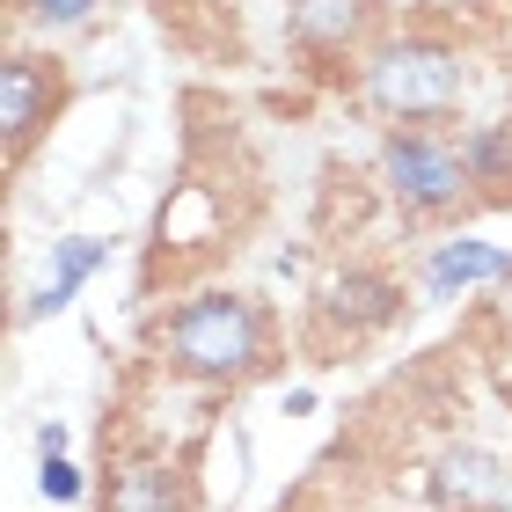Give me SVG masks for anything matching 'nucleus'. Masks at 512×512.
<instances>
[{
	"mask_svg": "<svg viewBox=\"0 0 512 512\" xmlns=\"http://www.w3.org/2000/svg\"><path fill=\"white\" fill-rule=\"evenodd\" d=\"M498 512H512V491H505V498H498Z\"/></svg>",
	"mask_w": 512,
	"mask_h": 512,
	"instance_id": "2eb2a0df",
	"label": "nucleus"
},
{
	"mask_svg": "<svg viewBox=\"0 0 512 512\" xmlns=\"http://www.w3.org/2000/svg\"><path fill=\"white\" fill-rule=\"evenodd\" d=\"M110 8V0H8V15H15V30H44V37H59V30H88Z\"/></svg>",
	"mask_w": 512,
	"mask_h": 512,
	"instance_id": "f8f14e48",
	"label": "nucleus"
},
{
	"mask_svg": "<svg viewBox=\"0 0 512 512\" xmlns=\"http://www.w3.org/2000/svg\"><path fill=\"white\" fill-rule=\"evenodd\" d=\"M37 454H66V425H44L37 432Z\"/></svg>",
	"mask_w": 512,
	"mask_h": 512,
	"instance_id": "4468645a",
	"label": "nucleus"
},
{
	"mask_svg": "<svg viewBox=\"0 0 512 512\" xmlns=\"http://www.w3.org/2000/svg\"><path fill=\"white\" fill-rule=\"evenodd\" d=\"M461 81H469L461 44L432 37V30L381 37L374 52L359 59V88L388 125H447L461 110Z\"/></svg>",
	"mask_w": 512,
	"mask_h": 512,
	"instance_id": "f03ea898",
	"label": "nucleus"
},
{
	"mask_svg": "<svg viewBox=\"0 0 512 512\" xmlns=\"http://www.w3.org/2000/svg\"><path fill=\"white\" fill-rule=\"evenodd\" d=\"M154 366L169 381H191V388H249L278 366V322L256 293L205 286L161 315Z\"/></svg>",
	"mask_w": 512,
	"mask_h": 512,
	"instance_id": "f257e3e1",
	"label": "nucleus"
},
{
	"mask_svg": "<svg viewBox=\"0 0 512 512\" xmlns=\"http://www.w3.org/2000/svg\"><path fill=\"white\" fill-rule=\"evenodd\" d=\"M66 103H74V66L59 52L8 44V59H0V169L8 176L30 169V154L59 132Z\"/></svg>",
	"mask_w": 512,
	"mask_h": 512,
	"instance_id": "20e7f679",
	"label": "nucleus"
},
{
	"mask_svg": "<svg viewBox=\"0 0 512 512\" xmlns=\"http://www.w3.org/2000/svg\"><path fill=\"white\" fill-rule=\"evenodd\" d=\"M37 491L52 498V505H81V491H88V483H81V469H74L66 454H44V469H37Z\"/></svg>",
	"mask_w": 512,
	"mask_h": 512,
	"instance_id": "ddd939ff",
	"label": "nucleus"
},
{
	"mask_svg": "<svg viewBox=\"0 0 512 512\" xmlns=\"http://www.w3.org/2000/svg\"><path fill=\"white\" fill-rule=\"evenodd\" d=\"M293 44L315 59H352L366 37H374V0H286Z\"/></svg>",
	"mask_w": 512,
	"mask_h": 512,
	"instance_id": "423d86ee",
	"label": "nucleus"
},
{
	"mask_svg": "<svg viewBox=\"0 0 512 512\" xmlns=\"http://www.w3.org/2000/svg\"><path fill=\"white\" fill-rule=\"evenodd\" d=\"M410 315V293L388 264H344L308 308V344H366Z\"/></svg>",
	"mask_w": 512,
	"mask_h": 512,
	"instance_id": "39448f33",
	"label": "nucleus"
},
{
	"mask_svg": "<svg viewBox=\"0 0 512 512\" xmlns=\"http://www.w3.org/2000/svg\"><path fill=\"white\" fill-rule=\"evenodd\" d=\"M103 264H110V242H103V235H66V242H52V271H44V293L30 300V315L74 308V293H81Z\"/></svg>",
	"mask_w": 512,
	"mask_h": 512,
	"instance_id": "9d476101",
	"label": "nucleus"
},
{
	"mask_svg": "<svg viewBox=\"0 0 512 512\" xmlns=\"http://www.w3.org/2000/svg\"><path fill=\"white\" fill-rule=\"evenodd\" d=\"M461 161H469L476 205H505L512 198V118L469 125V132H461Z\"/></svg>",
	"mask_w": 512,
	"mask_h": 512,
	"instance_id": "9b49d317",
	"label": "nucleus"
},
{
	"mask_svg": "<svg viewBox=\"0 0 512 512\" xmlns=\"http://www.w3.org/2000/svg\"><path fill=\"white\" fill-rule=\"evenodd\" d=\"M505 491H512V461L483 454V447H454V454H439V469H432V498L447 512H498Z\"/></svg>",
	"mask_w": 512,
	"mask_h": 512,
	"instance_id": "6e6552de",
	"label": "nucleus"
},
{
	"mask_svg": "<svg viewBox=\"0 0 512 512\" xmlns=\"http://www.w3.org/2000/svg\"><path fill=\"white\" fill-rule=\"evenodd\" d=\"M110 512H191V476L169 454H132L110 491Z\"/></svg>",
	"mask_w": 512,
	"mask_h": 512,
	"instance_id": "1a4fd4ad",
	"label": "nucleus"
},
{
	"mask_svg": "<svg viewBox=\"0 0 512 512\" xmlns=\"http://www.w3.org/2000/svg\"><path fill=\"white\" fill-rule=\"evenodd\" d=\"M469 286H512V249L476 242V235L432 242V256H425V293L432 300H454V293H469Z\"/></svg>",
	"mask_w": 512,
	"mask_h": 512,
	"instance_id": "0eeeda50",
	"label": "nucleus"
},
{
	"mask_svg": "<svg viewBox=\"0 0 512 512\" xmlns=\"http://www.w3.org/2000/svg\"><path fill=\"white\" fill-rule=\"evenodd\" d=\"M374 169H381L388 205L410 227H439V220H454L461 205H476L461 139L439 132V125H388L381 147H374Z\"/></svg>",
	"mask_w": 512,
	"mask_h": 512,
	"instance_id": "7ed1b4c3",
	"label": "nucleus"
}]
</instances>
